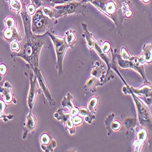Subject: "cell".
Masks as SVG:
<instances>
[{"instance_id":"1","label":"cell","mask_w":152,"mask_h":152,"mask_svg":"<svg viewBox=\"0 0 152 152\" xmlns=\"http://www.w3.org/2000/svg\"><path fill=\"white\" fill-rule=\"evenodd\" d=\"M48 42L42 36H32L29 39L26 40L23 48L18 53H14L10 55V57L13 59L16 57H19L27 62L26 66L39 67V58L43 46L49 48L47 45Z\"/></svg>"},{"instance_id":"2","label":"cell","mask_w":152,"mask_h":152,"mask_svg":"<svg viewBox=\"0 0 152 152\" xmlns=\"http://www.w3.org/2000/svg\"><path fill=\"white\" fill-rule=\"evenodd\" d=\"M97 9L110 18L116 25L119 34H122V23L125 19L122 8L124 3L129 0H86Z\"/></svg>"},{"instance_id":"3","label":"cell","mask_w":152,"mask_h":152,"mask_svg":"<svg viewBox=\"0 0 152 152\" xmlns=\"http://www.w3.org/2000/svg\"><path fill=\"white\" fill-rule=\"evenodd\" d=\"M57 23V19L50 18L45 15L42 7L39 8L32 17V33L35 36H42L48 32L53 33L54 26Z\"/></svg>"},{"instance_id":"4","label":"cell","mask_w":152,"mask_h":152,"mask_svg":"<svg viewBox=\"0 0 152 152\" xmlns=\"http://www.w3.org/2000/svg\"><path fill=\"white\" fill-rule=\"evenodd\" d=\"M89 3L86 0H82L80 2L73 1L71 3L55 5L54 7V18L58 19L60 17H66L69 15L72 14H85L88 13L89 10L87 4Z\"/></svg>"},{"instance_id":"5","label":"cell","mask_w":152,"mask_h":152,"mask_svg":"<svg viewBox=\"0 0 152 152\" xmlns=\"http://www.w3.org/2000/svg\"><path fill=\"white\" fill-rule=\"evenodd\" d=\"M122 91L125 94H130L132 96L136 106L139 123L142 126L151 130V116L148 108L142 102V100L133 93L130 86L128 84L123 88Z\"/></svg>"},{"instance_id":"6","label":"cell","mask_w":152,"mask_h":152,"mask_svg":"<svg viewBox=\"0 0 152 152\" xmlns=\"http://www.w3.org/2000/svg\"><path fill=\"white\" fill-rule=\"evenodd\" d=\"M47 34L50 37L54 46L55 51L57 56V69L60 77L63 75V61L65 56L67 49L70 48L67 43L65 36L63 37H59L48 32Z\"/></svg>"},{"instance_id":"7","label":"cell","mask_w":152,"mask_h":152,"mask_svg":"<svg viewBox=\"0 0 152 152\" xmlns=\"http://www.w3.org/2000/svg\"><path fill=\"white\" fill-rule=\"evenodd\" d=\"M4 22L6 28L3 32H0V36L9 43L13 41L22 42L23 37L18 29L15 19L13 17L9 16L4 20Z\"/></svg>"},{"instance_id":"8","label":"cell","mask_w":152,"mask_h":152,"mask_svg":"<svg viewBox=\"0 0 152 152\" xmlns=\"http://www.w3.org/2000/svg\"><path fill=\"white\" fill-rule=\"evenodd\" d=\"M116 59L118 60V65L124 69L130 68L135 70L141 75L144 79V83H147L149 85H151V83L148 81L146 78L144 68L143 65L139 61L137 57H131L130 59L125 60L121 57L120 54H116Z\"/></svg>"},{"instance_id":"9","label":"cell","mask_w":152,"mask_h":152,"mask_svg":"<svg viewBox=\"0 0 152 152\" xmlns=\"http://www.w3.org/2000/svg\"><path fill=\"white\" fill-rule=\"evenodd\" d=\"M26 67L28 69H30L31 70H32V71L34 72V74L35 75L37 79L39 81V83L40 87V90L42 91V92L43 94V96H45V97L48 99V102L50 104V105L51 107H54L56 106V103L54 102V100L50 93V91L48 89V87L47 86V84L45 82V80L44 79L43 75L41 73V71L40 70V69L39 68V67H33V66H26Z\"/></svg>"},{"instance_id":"10","label":"cell","mask_w":152,"mask_h":152,"mask_svg":"<svg viewBox=\"0 0 152 152\" xmlns=\"http://www.w3.org/2000/svg\"><path fill=\"white\" fill-rule=\"evenodd\" d=\"M24 74L30 80V90L28 96V105L31 111L34 107L37 94L41 93L42 91L37 86V77L32 72L28 74L26 72H24Z\"/></svg>"},{"instance_id":"11","label":"cell","mask_w":152,"mask_h":152,"mask_svg":"<svg viewBox=\"0 0 152 152\" xmlns=\"http://www.w3.org/2000/svg\"><path fill=\"white\" fill-rule=\"evenodd\" d=\"M55 118L60 121L61 123L65 126L67 130L69 131L70 134L73 135L75 133V129L72 123V116L70 114L66 113L63 110V108H60L54 114Z\"/></svg>"},{"instance_id":"12","label":"cell","mask_w":152,"mask_h":152,"mask_svg":"<svg viewBox=\"0 0 152 152\" xmlns=\"http://www.w3.org/2000/svg\"><path fill=\"white\" fill-rule=\"evenodd\" d=\"M21 17L22 18L23 23L24 25V28L26 34V40L29 39L31 37L34 36L31 31L32 26V16L29 15L26 9V6L24 3L23 5V9L20 12Z\"/></svg>"},{"instance_id":"13","label":"cell","mask_w":152,"mask_h":152,"mask_svg":"<svg viewBox=\"0 0 152 152\" xmlns=\"http://www.w3.org/2000/svg\"><path fill=\"white\" fill-rule=\"evenodd\" d=\"M37 126V119L32 115L31 111L29 113L26 117V121L24 124L23 139H26L28 136V134L32 132H34Z\"/></svg>"},{"instance_id":"14","label":"cell","mask_w":152,"mask_h":152,"mask_svg":"<svg viewBox=\"0 0 152 152\" xmlns=\"http://www.w3.org/2000/svg\"><path fill=\"white\" fill-rule=\"evenodd\" d=\"M40 140L41 147L46 152L53 151L56 147L57 143L56 141L47 133H44L41 135Z\"/></svg>"},{"instance_id":"15","label":"cell","mask_w":152,"mask_h":152,"mask_svg":"<svg viewBox=\"0 0 152 152\" xmlns=\"http://www.w3.org/2000/svg\"><path fill=\"white\" fill-rule=\"evenodd\" d=\"M0 93L2 94L3 100L7 104H9L12 102L17 104V100L12 93V86L9 82H6L3 87L0 86Z\"/></svg>"},{"instance_id":"16","label":"cell","mask_w":152,"mask_h":152,"mask_svg":"<svg viewBox=\"0 0 152 152\" xmlns=\"http://www.w3.org/2000/svg\"><path fill=\"white\" fill-rule=\"evenodd\" d=\"M94 48L95 50L96 51V53H97V54L100 56V57L102 58L107 64L108 70L107 71V76H105V80H104V83H106L107 82H108L111 79V78L110 77V70H111V60L109 58L108 56L106 54L103 53L102 50V48H101V46L99 45V43L96 40H94Z\"/></svg>"},{"instance_id":"17","label":"cell","mask_w":152,"mask_h":152,"mask_svg":"<svg viewBox=\"0 0 152 152\" xmlns=\"http://www.w3.org/2000/svg\"><path fill=\"white\" fill-rule=\"evenodd\" d=\"M132 91L134 94L142 96L145 102L148 105L151 104V87L148 85H145L140 89H135L133 86H130Z\"/></svg>"},{"instance_id":"18","label":"cell","mask_w":152,"mask_h":152,"mask_svg":"<svg viewBox=\"0 0 152 152\" xmlns=\"http://www.w3.org/2000/svg\"><path fill=\"white\" fill-rule=\"evenodd\" d=\"M136 132V139L133 141V146L136 151H139L141 147L146 141L147 138V133L144 129H137Z\"/></svg>"},{"instance_id":"19","label":"cell","mask_w":152,"mask_h":152,"mask_svg":"<svg viewBox=\"0 0 152 152\" xmlns=\"http://www.w3.org/2000/svg\"><path fill=\"white\" fill-rule=\"evenodd\" d=\"M151 44H145L142 47V52L141 54L137 57L139 61H140L142 64L144 63H150L151 62L152 58V49H151Z\"/></svg>"},{"instance_id":"20","label":"cell","mask_w":152,"mask_h":152,"mask_svg":"<svg viewBox=\"0 0 152 152\" xmlns=\"http://www.w3.org/2000/svg\"><path fill=\"white\" fill-rule=\"evenodd\" d=\"M115 116L113 113L110 114L105 121L107 129L111 133L118 132L121 128V124L118 121H114Z\"/></svg>"},{"instance_id":"21","label":"cell","mask_w":152,"mask_h":152,"mask_svg":"<svg viewBox=\"0 0 152 152\" xmlns=\"http://www.w3.org/2000/svg\"><path fill=\"white\" fill-rule=\"evenodd\" d=\"M105 71L104 68V65L100 61H96L93 65L91 71V75L99 79L103 83L105 77Z\"/></svg>"},{"instance_id":"22","label":"cell","mask_w":152,"mask_h":152,"mask_svg":"<svg viewBox=\"0 0 152 152\" xmlns=\"http://www.w3.org/2000/svg\"><path fill=\"white\" fill-rule=\"evenodd\" d=\"M104 83L99 79L95 77L94 76L91 75L88 79L84 86L85 90L86 91H90L91 92H96V88L98 86H102Z\"/></svg>"},{"instance_id":"23","label":"cell","mask_w":152,"mask_h":152,"mask_svg":"<svg viewBox=\"0 0 152 152\" xmlns=\"http://www.w3.org/2000/svg\"><path fill=\"white\" fill-rule=\"evenodd\" d=\"M82 27L84 31V34L82 35V36L85 38L87 46L90 49V51L91 53V50L93 48H94V39H93V34L88 31L87 29L88 26L86 24L82 23Z\"/></svg>"},{"instance_id":"24","label":"cell","mask_w":152,"mask_h":152,"mask_svg":"<svg viewBox=\"0 0 152 152\" xmlns=\"http://www.w3.org/2000/svg\"><path fill=\"white\" fill-rule=\"evenodd\" d=\"M9 4V9L12 10L16 12L18 14L21 11L24 0H5Z\"/></svg>"},{"instance_id":"25","label":"cell","mask_w":152,"mask_h":152,"mask_svg":"<svg viewBox=\"0 0 152 152\" xmlns=\"http://www.w3.org/2000/svg\"><path fill=\"white\" fill-rule=\"evenodd\" d=\"M7 104L3 100L0 99V119H3L5 122L11 120L14 118V115H5V111L7 108Z\"/></svg>"},{"instance_id":"26","label":"cell","mask_w":152,"mask_h":152,"mask_svg":"<svg viewBox=\"0 0 152 152\" xmlns=\"http://www.w3.org/2000/svg\"><path fill=\"white\" fill-rule=\"evenodd\" d=\"M79 114L85 116V120L89 124H91L93 121L96 119L95 114L91 113L89 110L85 107H81L79 108Z\"/></svg>"},{"instance_id":"27","label":"cell","mask_w":152,"mask_h":152,"mask_svg":"<svg viewBox=\"0 0 152 152\" xmlns=\"http://www.w3.org/2000/svg\"><path fill=\"white\" fill-rule=\"evenodd\" d=\"M65 37L67 43L70 46V48L74 49V45L76 41L75 31L73 29H70L68 31H66L65 34Z\"/></svg>"},{"instance_id":"28","label":"cell","mask_w":152,"mask_h":152,"mask_svg":"<svg viewBox=\"0 0 152 152\" xmlns=\"http://www.w3.org/2000/svg\"><path fill=\"white\" fill-rule=\"evenodd\" d=\"M61 105L63 108L67 107L70 110L76 107L73 102V97L70 93H68L66 96L63 98L61 101Z\"/></svg>"},{"instance_id":"29","label":"cell","mask_w":152,"mask_h":152,"mask_svg":"<svg viewBox=\"0 0 152 152\" xmlns=\"http://www.w3.org/2000/svg\"><path fill=\"white\" fill-rule=\"evenodd\" d=\"M31 3L37 10L38 9L41 8L45 6H49L54 7L55 4L50 2L49 0H31Z\"/></svg>"},{"instance_id":"30","label":"cell","mask_w":152,"mask_h":152,"mask_svg":"<svg viewBox=\"0 0 152 152\" xmlns=\"http://www.w3.org/2000/svg\"><path fill=\"white\" fill-rule=\"evenodd\" d=\"M99 97L93 96L90 99L89 103H88V109L93 114H96V109L99 103Z\"/></svg>"},{"instance_id":"31","label":"cell","mask_w":152,"mask_h":152,"mask_svg":"<svg viewBox=\"0 0 152 152\" xmlns=\"http://www.w3.org/2000/svg\"><path fill=\"white\" fill-rule=\"evenodd\" d=\"M42 11L43 14L49 17L50 18H54V7L45 6L42 7Z\"/></svg>"},{"instance_id":"32","label":"cell","mask_w":152,"mask_h":152,"mask_svg":"<svg viewBox=\"0 0 152 152\" xmlns=\"http://www.w3.org/2000/svg\"><path fill=\"white\" fill-rule=\"evenodd\" d=\"M7 71V67L4 63H0V81H2Z\"/></svg>"},{"instance_id":"33","label":"cell","mask_w":152,"mask_h":152,"mask_svg":"<svg viewBox=\"0 0 152 152\" xmlns=\"http://www.w3.org/2000/svg\"><path fill=\"white\" fill-rule=\"evenodd\" d=\"M10 49L14 53H18L20 49V46L19 44V42L17 41H13L12 42L10 43Z\"/></svg>"},{"instance_id":"34","label":"cell","mask_w":152,"mask_h":152,"mask_svg":"<svg viewBox=\"0 0 152 152\" xmlns=\"http://www.w3.org/2000/svg\"><path fill=\"white\" fill-rule=\"evenodd\" d=\"M101 48H102V50L103 53L107 54L111 49V44L109 42L106 41L102 44Z\"/></svg>"},{"instance_id":"35","label":"cell","mask_w":152,"mask_h":152,"mask_svg":"<svg viewBox=\"0 0 152 152\" xmlns=\"http://www.w3.org/2000/svg\"><path fill=\"white\" fill-rule=\"evenodd\" d=\"M72 123L74 125V126H77L82 124L83 122V118L80 116H79L78 115L75 116L74 117L72 118Z\"/></svg>"},{"instance_id":"36","label":"cell","mask_w":152,"mask_h":152,"mask_svg":"<svg viewBox=\"0 0 152 152\" xmlns=\"http://www.w3.org/2000/svg\"><path fill=\"white\" fill-rule=\"evenodd\" d=\"M49 1L54 3L55 5L57 4H65L69 3H71L75 0H49Z\"/></svg>"},{"instance_id":"37","label":"cell","mask_w":152,"mask_h":152,"mask_svg":"<svg viewBox=\"0 0 152 152\" xmlns=\"http://www.w3.org/2000/svg\"><path fill=\"white\" fill-rule=\"evenodd\" d=\"M121 57L124 59L125 60H128L130 59L131 58V56L129 54V53L126 51V50L124 48H121Z\"/></svg>"},{"instance_id":"38","label":"cell","mask_w":152,"mask_h":152,"mask_svg":"<svg viewBox=\"0 0 152 152\" xmlns=\"http://www.w3.org/2000/svg\"><path fill=\"white\" fill-rule=\"evenodd\" d=\"M26 9H27V11H28V13L29 14V15H31V16H32L35 14V12L36 11L35 7L32 4H29L26 7Z\"/></svg>"},{"instance_id":"39","label":"cell","mask_w":152,"mask_h":152,"mask_svg":"<svg viewBox=\"0 0 152 152\" xmlns=\"http://www.w3.org/2000/svg\"><path fill=\"white\" fill-rule=\"evenodd\" d=\"M132 121H133V119H131V118H128L127 119L125 120V124L126 125V127H127L129 129H130V127L133 126L134 122H132Z\"/></svg>"},{"instance_id":"40","label":"cell","mask_w":152,"mask_h":152,"mask_svg":"<svg viewBox=\"0 0 152 152\" xmlns=\"http://www.w3.org/2000/svg\"><path fill=\"white\" fill-rule=\"evenodd\" d=\"M141 1H142L144 4H148L150 1V0H141Z\"/></svg>"},{"instance_id":"41","label":"cell","mask_w":152,"mask_h":152,"mask_svg":"<svg viewBox=\"0 0 152 152\" xmlns=\"http://www.w3.org/2000/svg\"><path fill=\"white\" fill-rule=\"evenodd\" d=\"M75 1H77V0H75Z\"/></svg>"}]
</instances>
